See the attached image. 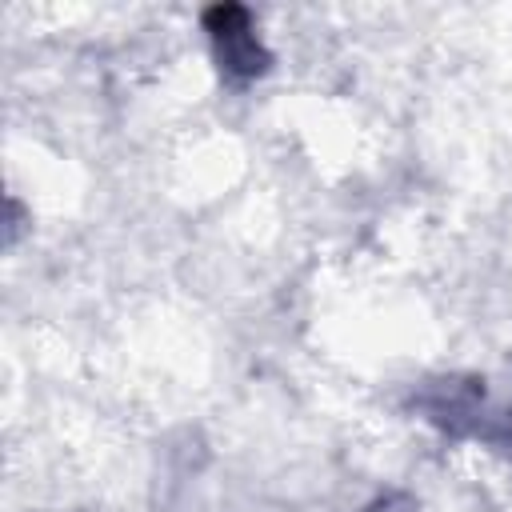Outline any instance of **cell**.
<instances>
[{
    "instance_id": "cell-1",
    "label": "cell",
    "mask_w": 512,
    "mask_h": 512,
    "mask_svg": "<svg viewBox=\"0 0 512 512\" xmlns=\"http://www.w3.org/2000/svg\"><path fill=\"white\" fill-rule=\"evenodd\" d=\"M208 32H212V40H216V56H220L224 72H232V76H240V80L264 72L268 56H264V48L256 44V36H252V28H248V16H244L240 8H212V12H208Z\"/></svg>"
}]
</instances>
